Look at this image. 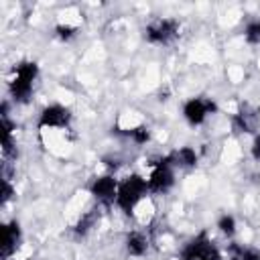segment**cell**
Returning <instances> with one entry per match:
<instances>
[{
  "mask_svg": "<svg viewBox=\"0 0 260 260\" xmlns=\"http://www.w3.org/2000/svg\"><path fill=\"white\" fill-rule=\"evenodd\" d=\"M148 193V181L138 175L132 173L126 179L120 181L118 185V195H116V205L124 215H132L136 205L144 199V195Z\"/></svg>",
  "mask_w": 260,
  "mask_h": 260,
  "instance_id": "6da1fadb",
  "label": "cell"
},
{
  "mask_svg": "<svg viewBox=\"0 0 260 260\" xmlns=\"http://www.w3.org/2000/svg\"><path fill=\"white\" fill-rule=\"evenodd\" d=\"M37 77H39V65L35 61H20L14 67V75L8 83L10 98L16 104H26L32 95V87H35Z\"/></svg>",
  "mask_w": 260,
  "mask_h": 260,
  "instance_id": "7a4b0ae2",
  "label": "cell"
},
{
  "mask_svg": "<svg viewBox=\"0 0 260 260\" xmlns=\"http://www.w3.org/2000/svg\"><path fill=\"white\" fill-rule=\"evenodd\" d=\"M179 260H221V252L207 232H199L181 248Z\"/></svg>",
  "mask_w": 260,
  "mask_h": 260,
  "instance_id": "3957f363",
  "label": "cell"
},
{
  "mask_svg": "<svg viewBox=\"0 0 260 260\" xmlns=\"http://www.w3.org/2000/svg\"><path fill=\"white\" fill-rule=\"evenodd\" d=\"M148 193H167L175 185V167L169 154L158 156L152 162V171L148 175Z\"/></svg>",
  "mask_w": 260,
  "mask_h": 260,
  "instance_id": "277c9868",
  "label": "cell"
},
{
  "mask_svg": "<svg viewBox=\"0 0 260 260\" xmlns=\"http://www.w3.org/2000/svg\"><path fill=\"white\" fill-rule=\"evenodd\" d=\"M179 20L177 18H154L144 26V39L150 45H169L179 37Z\"/></svg>",
  "mask_w": 260,
  "mask_h": 260,
  "instance_id": "5b68a950",
  "label": "cell"
},
{
  "mask_svg": "<svg viewBox=\"0 0 260 260\" xmlns=\"http://www.w3.org/2000/svg\"><path fill=\"white\" fill-rule=\"evenodd\" d=\"M217 112V104L211 100V98H205V95H195V98H189L185 104H183V118L189 126H201L205 124V120Z\"/></svg>",
  "mask_w": 260,
  "mask_h": 260,
  "instance_id": "8992f818",
  "label": "cell"
},
{
  "mask_svg": "<svg viewBox=\"0 0 260 260\" xmlns=\"http://www.w3.org/2000/svg\"><path fill=\"white\" fill-rule=\"evenodd\" d=\"M118 185L120 181L114 175H100V177H93V181L89 183V193L100 205L110 207L116 203Z\"/></svg>",
  "mask_w": 260,
  "mask_h": 260,
  "instance_id": "52a82bcc",
  "label": "cell"
},
{
  "mask_svg": "<svg viewBox=\"0 0 260 260\" xmlns=\"http://www.w3.org/2000/svg\"><path fill=\"white\" fill-rule=\"evenodd\" d=\"M71 110L63 104H51V106H45L39 114V122L37 126L39 128H67L71 124Z\"/></svg>",
  "mask_w": 260,
  "mask_h": 260,
  "instance_id": "ba28073f",
  "label": "cell"
},
{
  "mask_svg": "<svg viewBox=\"0 0 260 260\" xmlns=\"http://www.w3.org/2000/svg\"><path fill=\"white\" fill-rule=\"evenodd\" d=\"M22 242V230H20V223L16 219L4 223L2 228V244H0V258L2 260H8L20 246Z\"/></svg>",
  "mask_w": 260,
  "mask_h": 260,
  "instance_id": "9c48e42d",
  "label": "cell"
},
{
  "mask_svg": "<svg viewBox=\"0 0 260 260\" xmlns=\"http://www.w3.org/2000/svg\"><path fill=\"white\" fill-rule=\"evenodd\" d=\"M234 126L238 128V132L254 134L260 126V112L250 104H242L240 110L234 114Z\"/></svg>",
  "mask_w": 260,
  "mask_h": 260,
  "instance_id": "30bf717a",
  "label": "cell"
},
{
  "mask_svg": "<svg viewBox=\"0 0 260 260\" xmlns=\"http://www.w3.org/2000/svg\"><path fill=\"white\" fill-rule=\"evenodd\" d=\"M169 158L175 169H193V167H197L199 154L193 146H181V148L169 152Z\"/></svg>",
  "mask_w": 260,
  "mask_h": 260,
  "instance_id": "8fae6325",
  "label": "cell"
},
{
  "mask_svg": "<svg viewBox=\"0 0 260 260\" xmlns=\"http://www.w3.org/2000/svg\"><path fill=\"white\" fill-rule=\"evenodd\" d=\"M124 246H126L128 256H132V258H142V256L148 252V238H146L142 232H130V234L126 236Z\"/></svg>",
  "mask_w": 260,
  "mask_h": 260,
  "instance_id": "7c38bea8",
  "label": "cell"
},
{
  "mask_svg": "<svg viewBox=\"0 0 260 260\" xmlns=\"http://www.w3.org/2000/svg\"><path fill=\"white\" fill-rule=\"evenodd\" d=\"M98 219H100V211H98V209H89V211H85V213L79 217V221L73 225L75 236H87V234L91 232V228L98 223Z\"/></svg>",
  "mask_w": 260,
  "mask_h": 260,
  "instance_id": "4fadbf2b",
  "label": "cell"
},
{
  "mask_svg": "<svg viewBox=\"0 0 260 260\" xmlns=\"http://www.w3.org/2000/svg\"><path fill=\"white\" fill-rule=\"evenodd\" d=\"M230 250H232V254H234V260H260V252H258L256 248L232 244Z\"/></svg>",
  "mask_w": 260,
  "mask_h": 260,
  "instance_id": "5bb4252c",
  "label": "cell"
},
{
  "mask_svg": "<svg viewBox=\"0 0 260 260\" xmlns=\"http://www.w3.org/2000/svg\"><path fill=\"white\" fill-rule=\"evenodd\" d=\"M118 134L132 138L136 144H146V142L150 140V130H148L146 126H136V128H130V130H126V132H118Z\"/></svg>",
  "mask_w": 260,
  "mask_h": 260,
  "instance_id": "9a60e30c",
  "label": "cell"
},
{
  "mask_svg": "<svg viewBox=\"0 0 260 260\" xmlns=\"http://www.w3.org/2000/svg\"><path fill=\"white\" fill-rule=\"evenodd\" d=\"M217 228H219V232H221L223 236L232 238V236L236 234V228H238L236 217H234L232 213H223V215H219V219H217Z\"/></svg>",
  "mask_w": 260,
  "mask_h": 260,
  "instance_id": "2e32d148",
  "label": "cell"
},
{
  "mask_svg": "<svg viewBox=\"0 0 260 260\" xmlns=\"http://www.w3.org/2000/svg\"><path fill=\"white\" fill-rule=\"evenodd\" d=\"M244 39L250 45H260V20H252L244 28Z\"/></svg>",
  "mask_w": 260,
  "mask_h": 260,
  "instance_id": "e0dca14e",
  "label": "cell"
},
{
  "mask_svg": "<svg viewBox=\"0 0 260 260\" xmlns=\"http://www.w3.org/2000/svg\"><path fill=\"white\" fill-rule=\"evenodd\" d=\"M14 195V187L8 177H2V189H0V205H6Z\"/></svg>",
  "mask_w": 260,
  "mask_h": 260,
  "instance_id": "ac0fdd59",
  "label": "cell"
},
{
  "mask_svg": "<svg viewBox=\"0 0 260 260\" xmlns=\"http://www.w3.org/2000/svg\"><path fill=\"white\" fill-rule=\"evenodd\" d=\"M55 35H57L61 41H71V39L77 35V28L71 26V24H57V26H55Z\"/></svg>",
  "mask_w": 260,
  "mask_h": 260,
  "instance_id": "d6986e66",
  "label": "cell"
},
{
  "mask_svg": "<svg viewBox=\"0 0 260 260\" xmlns=\"http://www.w3.org/2000/svg\"><path fill=\"white\" fill-rule=\"evenodd\" d=\"M250 154H252V158H254V160H258V162H260V134H256V136H254L252 146H250Z\"/></svg>",
  "mask_w": 260,
  "mask_h": 260,
  "instance_id": "ffe728a7",
  "label": "cell"
}]
</instances>
